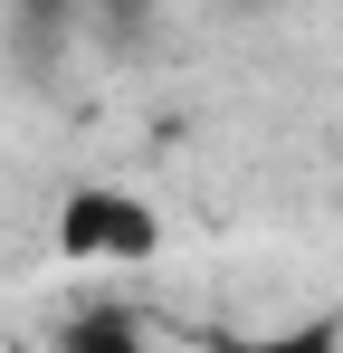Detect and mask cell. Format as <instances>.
I'll use <instances>...</instances> for the list:
<instances>
[{
    "instance_id": "cell-1",
    "label": "cell",
    "mask_w": 343,
    "mask_h": 353,
    "mask_svg": "<svg viewBox=\"0 0 343 353\" xmlns=\"http://www.w3.org/2000/svg\"><path fill=\"white\" fill-rule=\"evenodd\" d=\"M57 248H67V258H153V248H163V220H153V201L86 181V191H67V210H57Z\"/></svg>"
},
{
    "instance_id": "cell-3",
    "label": "cell",
    "mask_w": 343,
    "mask_h": 353,
    "mask_svg": "<svg viewBox=\"0 0 343 353\" xmlns=\"http://www.w3.org/2000/svg\"><path fill=\"white\" fill-rule=\"evenodd\" d=\"M200 353H343V315H305L277 334H200Z\"/></svg>"
},
{
    "instance_id": "cell-2",
    "label": "cell",
    "mask_w": 343,
    "mask_h": 353,
    "mask_svg": "<svg viewBox=\"0 0 343 353\" xmlns=\"http://www.w3.org/2000/svg\"><path fill=\"white\" fill-rule=\"evenodd\" d=\"M57 353H143V315L134 305H76L67 325H57Z\"/></svg>"
}]
</instances>
